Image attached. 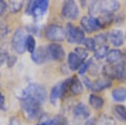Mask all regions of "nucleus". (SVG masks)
<instances>
[{
    "mask_svg": "<svg viewBox=\"0 0 126 125\" xmlns=\"http://www.w3.org/2000/svg\"><path fill=\"white\" fill-rule=\"evenodd\" d=\"M25 49L30 53H33L36 49V42L35 39L32 35H27L25 41Z\"/></svg>",
    "mask_w": 126,
    "mask_h": 125,
    "instance_id": "25",
    "label": "nucleus"
},
{
    "mask_svg": "<svg viewBox=\"0 0 126 125\" xmlns=\"http://www.w3.org/2000/svg\"><path fill=\"white\" fill-rule=\"evenodd\" d=\"M115 15L114 13H109V12H104V13L100 14L99 15L96 16L102 25V29L107 28L110 26L115 20Z\"/></svg>",
    "mask_w": 126,
    "mask_h": 125,
    "instance_id": "18",
    "label": "nucleus"
},
{
    "mask_svg": "<svg viewBox=\"0 0 126 125\" xmlns=\"http://www.w3.org/2000/svg\"><path fill=\"white\" fill-rule=\"evenodd\" d=\"M112 86V80L108 78L103 76L102 78L95 79L92 83V87L90 91L94 92H99L104 91L106 89H109Z\"/></svg>",
    "mask_w": 126,
    "mask_h": 125,
    "instance_id": "14",
    "label": "nucleus"
},
{
    "mask_svg": "<svg viewBox=\"0 0 126 125\" xmlns=\"http://www.w3.org/2000/svg\"><path fill=\"white\" fill-rule=\"evenodd\" d=\"M122 54H123V61L126 63V48L122 51Z\"/></svg>",
    "mask_w": 126,
    "mask_h": 125,
    "instance_id": "40",
    "label": "nucleus"
},
{
    "mask_svg": "<svg viewBox=\"0 0 126 125\" xmlns=\"http://www.w3.org/2000/svg\"><path fill=\"white\" fill-rule=\"evenodd\" d=\"M74 52L77 55H78L83 61H86V59L88 57V52L85 49V48H82V47H77L74 49Z\"/></svg>",
    "mask_w": 126,
    "mask_h": 125,
    "instance_id": "32",
    "label": "nucleus"
},
{
    "mask_svg": "<svg viewBox=\"0 0 126 125\" xmlns=\"http://www.w3.org/2000/svg\"><path fill=\"white\" fill-rule=\"evenodd\" d=\"M32 61L36 64H44V63L51 60L50 58V55L48 52L47 47L41 46L39 48H36L33 53H31Z\"/></svg>",
    "mask_w": 126,
    "mask_h": 125,
    "instance_id": "9",
    "label": "nucleus"
},
{
    "mask_svg": "<svg viewBox=\"0 0 126 125\" xmlns=\"http://www.w3.org/2000/svg\"><path fill=\"white\" fill-rule=\"evenodd\" d=\"M8 57H9L8 51L3 48H0V66H2L3 63H6Z\"/></svg>",
    "mask_w": 126,
    "mask_h": 125,
    "instance_id": "33",
    "label": "nucleus"
},
{
    "mask_svg": "<svg viewBox=\"0 0 126 125\" xmlns=\"http://www.w3.org/2000/svg\"><path fill=\"white\" fill-rule=\"evenodd\" d=\"M27 35H26L25 30L24 29L16 30L15 32L14 33L13 36H12L11 44L12 48L18 54H23L25 52V41Z\"/></svg>",
    "mask_w": 126,
    "mask_h": 125,
    "instance_id": "6",
    "label": "nucleus"
},
{
    "mask_svg": "<svg viewBox=\"0 0 126 125\" xmlns=\"http://www.w3.org/2000/svg\"><path fill=\"white\" fill-rule=\"evenodd\" d=\"M108 39L114 48H120L125 42V34L121 30H112L108 34Z\"/></svg>",
    "mask_w": 126,
    "mask_h": 125,
    "instance_id": "11",
    "label": "nucleus"
},
{
    "mask_svg": "<svg viewBox=\"0 0 126 125\" xmlns=\"http://www.w3.org/2000/svg\"><path fill=\"white\" fill-rule=\"evenodd\" d=\"M125 39L126 40V31H125Z\"/></svg>",
    "mask_w": 126,
    "mask_h": 125,
    "instance_id": "42",
    "label": "nucleus"
},
{
    "mask_svg": "<svg viewBox=\"0 0 126 125\" xmlns=\"http://www.w3.org/2000/svg\"><path fill=\"white\" fill-rule=\"evenodd\" d=\"M1 25H2V24H1V23H0V26H1Z\"/></svg>",
    "mask_w": 126,
    "mask_h": 125,
    "instance_id": "43",
    "label": "nucleus"
},
{
    "mask_svg": "<svg viewBox=\"0 0 126 125\" xmlns=\"http://www.w3.org/2000/svg\"><path fill=\"white\" fill-rule=\"evenodd\" d=\"M79 7L78 3L72 0L65 1L62 4V15L68 20H75L79 17Z\"/></svg>",
    "mask_w": 126,
    "mask_h": 125,
    "instance_id": "7",
    "label": "nucleus"
},
{
    "mask_svg": "<svg viewBox=\"0 0 126 125\" xmlns=\"http://www.w3.org/2000/svg\"><path fill=\"white\" fill-rule=\"evenodd\" d=\"M16 62H17V57L15 56V55H9L7 61H6L7 66L9 68H12L15 66Z\"/></svg>",
    "mask_w": 126,
    "mask_h": 125,
    "instance_id": "34",
    "label": "nucleus"
},
{
    "mask_svg": "<svg viewBox=\"0 0 126 125\" xmlns=\"http://www.w3.org/2000/svg\"><path fill=\"white\" fill-rule=\"evenodd\" d=\"M93 58H89L88 60L84 61V62L82 63V64L80 66V68L78 69V74H79V75H84V74L88 71L89 68H90L91 64L93 63Z\"/></svg>",
    "mask_w": 126,
    "mask_h": 125,
    "instance_id": "30",
    "label": "nucleus"
},
{
    "mask_svg": "<svg viewBox=\"0 0 126 125\" xmlns=\"http://www.w3.org/2000/svg\"><path fill=\"white\" fill-rule=\"evenodd\" d=\"M83 89H84V86H83L82 81L77 75L71 77L70 85H69V91H70V92L72 95H81L83 92Z\"/></svg>",
    "mask_w": 126,
    "mask_h": 125,
    "instance_id": "15",
    "label": "nucleus"
},
{
    "mask_svg": "<svg viewBox=\"0 0 126 125\" xmlns=\"http://www.w3.org/2000/svg\"><path fill=\"white\" fill-rule=\"evenodd\" d=\"M46 37L52 43L62 42L66 39V31L63 26L57 24L49 25L45 31Z\"/></svg>",
    "mask_w": 126,
    "mask_h": 125,
    "instance_id": "5",
    "label": "nucleus"
},
{
    "mask_svg": "<svg viewBox=\"0 0 126 125\" xmlns=\"http://www.w3.org/2000/svg\"><path fill=\"white\" fill-rule=\"evenodd\" d=\"M21 96L28 97L43 105L47 99V92L45 86L37 83H31L22 92Z\"/></svg>",
    "mask_w": 126,
    "mask_h": 125,
    "instance_id": "2",
    "label": "nucleus"
},
{
    "mask_svg": "<svg viewBox=\"0 0 126 125\" xmlns=\"http://www.w3.org/2000/svg\"><path fill=\"white\" fill-rule=\"evenodd\" d=\"M112 98L116 102H124L126 101V88L116 87L112 91Z\"/></svg>",
    "mask_w": 126,
    "mask_h": 125,
    "instance_id": "20",
    "label": "nucleus"
},
{
    "mask_svg": "<svg viewBox=\"0 0 126 125\" xmlns=\"http://www.w3.org/2000/svg\"><path fill=\"white\" fill-rule=\"evenodd\" d=\"M113 112L114 115L119 118V120L124 121L126 123V106L121 104L115 105L113 107Z\"/></svg>",
    "mask_w": 126,
    "mask_h": 125,
    "instance_id": "23",
    "label": "nucleus"
},
{
    "mask_svg": "<svg viewBox=\"0 0 126 125\" xmlns=\"http://www.w3.org/2000/svg\"><path fill=\"white\" fill-rule=\"evenodd\" d=\"M84 125H96V120L93 118H90L88 119H87Z\"/></svg>",
    "mask_w": 126,
    "mask_h": 125,
    "instance_id": "37",
    "label": "nucleus"
},
{
    "mask_svg": "<svg viewBox=\"0 0 126 125\" xmlns=\"http://www.w3.org/2000/svg\"><path fill=\"white\" fill-rule=\"evenodd\" d=\"M113 68V79H118L121 80L124 79V75H125L126 69V63L123 60L119 62L118 63L112 65Z\"/></svg>",
    "mask_w": 126,
    "mask_h": 125,
    "instance_id": "19",
    "label": "nucleus"
},
{
    "mask_svg": "<svg viewBox=\"0 0 126 125\" xmlns=\"http://www.w3.org/2000/svg\"><path fill=\"white\" fill-rule=\"evenodd\" d=\"M9 125H20L19 121L16 118H12L11 120L9 122Z\"/></svg>",
    "mask_w": 126,
    "mask_h": 125,
    "instance_id": "39",
    "label": "nucleus"
},
{
    "mask_svg": "<svg viewBox=\"0 0 126 125\" xmlns=\"http://www.w3.org/2000/svg\"><path fill=\"white\" fill-rule=\"evenodd\" d=\"M120 8V3L118 1H98V15L104 12L115 13Z\"/></svg>",
    "mask_w": 126,
    "mask_h": 125,
    "instance_id": "13",
    "label": "nucleus"
},
{
    "mask_svg": "<svg viewBox=\"0 0 126 125\" xmlns=\"http://www.w3.org/2000/svg\"><path fill=\"white\" fill-rule=\"evenodd\" d=\"M37 125H52V122H51V119H46V120H43L38 124Z\"/></svg>",
    "mask_w": 126,
    "mask_h": 125,
    "instance_id": "38",
    "label": "nucleus"
},
{
    "mask_svg": "<svg viewBox=\"0 0 126 125\" xmlns=\"http://www.w3.org/2000/svg\"><path fill=\"white\" fill-rule=\"evenodd\" d=\"M88 101L90 106L93 108H94L95 110L101 109L104 106V100H103V98L96 95V94H91L90 96H89Z\"/></svg>",
    "mask_w": 126,
    "mask_h": 125,
    "instance_id": "21",
    "label": "nucleus"
},
{
    "mask_svg": "<svg viewBox=\"0 0 126 125\" xmlns=\"http://www.w3.org/2000/svg\"><path fill=\"white\" fill-rule=\"evenodd\" d=\"M60 98H61V82H58L50 90L49 100H50V102L52 105L56 106L58 99H60Z\"/></svg>",
    "mask_w": 126,
    "mask_h": 125,
    "instance_id": "22",
    "label": "nucleus"
},
{
    "mask_svg": "<svg viewBox=\"0 0 126 125\" xmlns=\"http://www.w3.org/2000/svg\"><path fill=\"white\" fill-rule=\"evenodd\" d=\"M93 39H94L95 42H96V45L98 47L107 45V42H108V41H109V39H108V34H105V33L97 34L94 36Z\"/></svg>",
    "mask_w": 126,
    "mask_h": 125,
    "instance_id": "29",
    "label": "nucleus"
},
{
    "mask_svg": "<svg viewBox=\"0 0 126 125\" xmlns=\"http://www.w3.org/2000/svg\"><path fill=\"white\" fill-rule=\"evenodd\" d=\"M96 125H117L114 118L108 115H102L96 121Z\"/></svg>",
    "mask_w": 126,
    "mask_h": 125,
    "instance_id": "26",
    "label": "nucleus"
},
{
    "mask_svg": "<svg viewBox=\"0 0 126 125\" xmlns=\"http://www.w3.org/2000/svg\"><path fill=\"white\" fill-rule=\"evenodd\" d=\"M24 6L23 1H10L9 3V11L13 14L18 13L19 11L22 9Z\"/></svg>",
    "mask_w": 126,
    "mask_h": 125,
    "instance_id": "28",
    "label": "nucleus"
},
{
    "mask_svg": "<svg viewBox=\"0 0 126 125\" xmlns=\"http://www.w3.org/2000/svg\"><path fill=\"white\" fill-rule=\"evenodd\" d=\"M66 31V39L71 44H82L85 40V32L82 28L78 27L72 23H67L65 28Z\"/></svg>",
    "mask_w": 126,
    "mask_h": 125,
    "instance_id": "4",
    "label": "nucleus"
},
{
    "mask_svg": "<svg viewBox=\"0 0 126 125\" xmlns=\"http://www.w3.org/2000/svg\"><path fill=\"white\" fill-rule=\"evenodd\" d=\"M123 60V54L122 51L118 48H113L109 51L108 55L106 57V62L107 64H115Z\"/></svg>",
    "mask_w": 126,
    "mask_h": 125,
    "instance_id": "17",
    "label": "nucleus"
},
{
    "mask_svg": "<svg viewBox=\"0 0 126 125\" xmlns=\"http://www.w3.org/2000/svg\"><path fill=\"white\" fill-rule=\"evenodd\" d=\"M83 62H84V61H83L78 55H77L74 52H72L68 54L67 65H68V68L70 69V70H72V71L78 70V69L80 68L81 65L82 64Z\"/></svg>",
    "mask_w": 126,
    "mask_h": 125,
    "instance_id": "16",
    "label": "nucleus"
},
{
    "mask_svg": "<svg viewBox=\"0 0 126 125\" xmlns=\"http://www.w3.org/2000/svg\"><path fill=\"white\" fill-rule=\"evenodd\" d=\"M73 115L78 119H88L91 115V111L89 107L83 102H78L73 108Z\"/></svg>",
    "mask_w": 126,
    "mask_h": 125,
    "instance_id": "12",
    "label": "nucleus"
},
{
    "mask_svg": "<svg viewBox=\"0 0 126 125\" xmlns=\"http://www.w3.org/2000/svg\"><path fill=\"white\" fill-rule=\"evenodd\" d=\"M7 7H8L7 3L5 1H3V0H0V16L3 15L5 13Z\"/></svg>",
    "mask_w": 126,
    "mask_h": 125,
    "instance_id": "35",
    "label": "nucleus"
},
{
    "mask_svg": "<svg viewBox=\"0 0 126 125\" xmlns=\"http://www.w3.org/2000/svg\"><path fill=\"white\" fill-rule=\"evenodd\" d=\"M48 52L50 55V58L55 61H63L66 58V52L64 48L61 44L59 43H50L47 47Z\"/></svg>",
    "mask_w": 126,
    "mask_h": 125,
    "instance_id": "10",
    "label": "nucleus"
},
{
    "mask_svg": "<svg viewBox=\"0 0 126 125\" xmlns=\"http://www.w3.org/2000/svg\"><path fill=\"white\" fill-rule=\"evenodd\" d=\"M109 51V47L108 45H105V46H101L98 47V48H96L94 52V58L97 59V60H102L103 58H106L108 52Z\"/></svg>",
    "mask_w": 126,
    "mask_h": 125,
    "instance_id": "24",
    "label": "nucleus"
},
{
    "mask_svg": "<svg viewBox=\"0 0 126 125\" xmlns=\"http://www.w3.org/2000/svg\"><path fill=\"white\" fill-rule=\"evenodd\" d=\"M80 25L83 31L87 32V33H93V32L97 31L102 29V25L98 19L97 17L90 15L83 16L81 19Z\"/></svg>",
    "mask_w": 126,
    "mask_h": 125,
    "instance_id": "8",
    "label": "nucleus"
},
{
    "mask_svg": "<svg viewBox=\"0 0 126 125\" xmlns=\"http://www.w3.org/2000/svg\"><path fill=\"white\" fill-rule=\"evenodd\" d=\"M82 44L84 45L85 47V49L87 51H89V52H95L97 48V45H96V42H95L94 39L93 37H87V38H85V40L83 41Z\"/></svg>",
    "mask_w": 126,
    "mask_h": 125,
    "instance_id": "27",
    "label": "nucleus"
},
{
    "mask_svg": "<svg viewBox=\"0 0 126 125\" xmlns=\"http://www.w3.org/2000/svg\"><path fill=\"white\" fill-rule=\"evenodd\" d=\"M0 109L3 111H6V106H5V99L3 94L0 92Z\"/></svg>",
    "mask_w": 126,
    "mask_h": 125,
    "instance_id": "36",
    "label": "nucleus"
},
{
    "mask_svg": "<svg viewBox=\"0 0 126 125\" xmlns=\"http://www.w3.org/2000/svg\"><path fill=\"white\" fill-rule=\"evenodd\" d=\"M19 105L24 116L29 120H34L38 118L41 113V104L28 97L20 96Z\"/></svg>",
    "mask_w": 126,
    "mask_h": 125,
    "instance_id": "1",
    "label": "nucleus"
},
{
    "mask_svg": "<svg viewBox=\"0 0 126 125\" xmlns=\"http://www.w3.org/2000/svg\"><path fill=\"white\" fill-rule=\"evenodd\" d=\"M52 125H68V121L62 115H56L51 119Z\"/></svg>",
    "mask_w": 126,
    "mask_h": 125,
    "instance_id": "31",
    "label": "nucleus"
},
{
    "mask_svg": "<svg viewBox=\"0 0 126 125\" xmlns=\"http://www.w3.org/2000/svg\"><path fill=\"white\" fill-rule=\"evenodd\" d=\"M124 79H125V82H126V69H125V75H124Z\"/></svg>",
    "mask_w": 126,
    "mask_h": 125,
    "instance_id": "41",
    "label": "nucleus"
},
{
    "mask_svg": "<svg viewBox=\"0 0 126 125\" xmlns=\"http://www.w3.org/2000/svg\"><path fill=\"white\" fill-rule=\"evenodd\" d=\"M49 1L46 0H36L29 1L25 9V14L33 15L34 20L41 19L48 10Z\"/></svg>",
    "mask_w": 126,
    "mask_h": 125,
    "instance_id": "3",
    "label": "nucleus"
}]
</instances>
